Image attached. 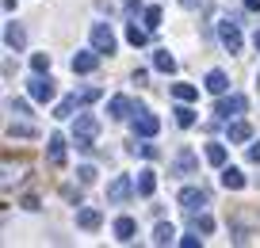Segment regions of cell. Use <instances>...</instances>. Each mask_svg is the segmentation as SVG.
I'll use <instances>...</instances> for the list:
<instances>
[{
  "label": "cell",
  "mask_w": 260,
  "mask_h": 248,
  "mask_svg": "<svg viewBox=\"0 0 260 248\" xmlns=\"http://www.w3.org/2000/svg\"><path fill=\"white\" fill-rule=\"evenodd\" d=\"M96 137H100V119L96 115H77V122H73V141H77V149H96Z\"/></svg>",
  "instance_id": "cell-1"
},
{
  "label": "cell",
  "mask_w": 260,
  "mask_h": 248,
  "mask_svg": "<svg viewBox=\"0 0 260 248\" xmlns=\"http://www.w3.org/2000/svg\"><path fill=\"white\" fill-rule=\"evenodd\" d=\"M27 92H31V99H39V103H50V99H54V80H50V73H35Z\"/></svg>",
  "instance_id": "cell-2"
},
{
  "label": "cell",
  "mask_w": 260,
  "mask_h": 248,
  "mask_svg": "<svg viewBox=\"0 0 260 248\" xmlns=\"http://www.w3.org/2000/svg\"><path fill=\"white\" fill-rule=\"evenodd\" d=\"M218 39H222V46H226L230 54H237V50H241V31H237V19H218Z\"/></svg>",
  "instance_id": "cell-3"
},
{
  "label": "cell",
  "mask_w": 260,
  "mask_h": 248,
  "mask_svg": "<svg viewBox=\"0 0 260 248\" xmlns=\"http://www.w3.org/2000/svg\"><path fill=\"white\" fill-rule=\"evenodd\" d=\"M134 191H138V184H130V176H115L107 184V202H126Z\"/></svg>",
  "instance_id": "cell-4"
},
{
  "label": "cell",
  "mask_w": 260,
  "mask_h": 248,
  "mask_svg": "<svg viewBox=\"0 0 260 248\" xmlns=\"http://www.w3.org/2000/svg\"><path fill=\"white\" fill-rule=\"evenodd\" d=\"M245 107H249V99H245V96H222L218 103H214V115L230 122V119H234V115H241Z\"/></svg>",
  "instance_id": "cell-5"
},
{
  "label": "cell",
  "mask_w": 260,
  "mask_h": 248,
  "mask_svg": "<svg viewBox=\"0 0 260 248\" xmlns=\"http://www.w3.org/2000/svg\"><path fill=\"white\" fill-rule=\"evenodd\" d=\"M92 46H96L100 54H115V31L107 23H96L92 27Z\"/></svg>",
  "instance_id": "cell-6"
},
{
  "label": "cell",
  "mask_w": 260,
  "mask_h": 248,
  "mask_svg": "<svg viewBox=\"0 0 260 248\" xmlns=\"http://www.w3.org/2000/svg\"><path fill=\"white\" fill-rule=\"evenodd\" d=\"M134 111H138V119H134V134L138 137H153L157 130H161V119H157V115L142 111V107H134Z\"/></svg>",
  "instance_id": "cell-7"
},
{
  "label": "cell",
  "mask_w": 260,
  "mask_h": 248,
  "mask_svg": "<svg viewBox=\"0 0 260 248\" xmlns=\"http://www.w3.org/2000/svg\"><path fill=\"white\" fill-rule=\"evenodd\" d=\"M100 50L92 46V50H81V54H73V73H96V65H100Z\"/></svg>",
  "instance_id": "cell-8"
},
{
  "label": "cell",
  "mask_w": 260,
  "mask_h": 248,
  "mask_svg": "<svg viewBox=\"0 0 260 248\" xmlns=\"http://www.w3.org/2000/svg\"><path fill=\"white\" fill-rule=\"evenodd\" d=\"M180 206H184L187 214H191V210H203L207 206V191L203 187H184V191H180Z\"/></svg>",
  "instance_id": "cell-9"
},
{
  "label": "cell",
  "mask_w": 260,
  "mask_h": 248,
  "mask_svg": "<svg viewBox=\"0 0 260 248\" xmlns=\"http://www.w3.org/2000/svg\"><path fill=\"white\" fill-rule=\"evenodd\" d=\"M195 168H199V157H195L191 149H180L176 160H172V172H176V176H187V172H195Z\"/></svg>",
  "instance_id": "cell-10"
},
{
  "label": "cell",
  "mask_w": 260,
  "mask_h": 248,
  "mask_svg": "<svg viewBox=\"0 0 260 248\" xmlns=\"http://www.w3.org/2000/svg\"><path fill=\"white\" fill-rule=\"evenodd\" d=\"M46 157H50V164H54V168H61V164H65V137H61V134H50Z\"/></svg>",
  "instance_id": "cell-11"
},
{
  "label": "cell",
  "mask_w": 260,
  "mask_h": 248,
  "mask_svg": "<svg viewBox=\"0 0 260 248\" xmlns=\"http://www.w3.org/2000/svg\"><path fill=\"white\" fill-rule=\"evenodd\" d=\"M100 222H104V214H100V210L96 206H84L81 210V214H77V225H81V229H100Z\"/></svg>",
  "instance_id": "cell-12"
},
{
  "label": "cell",
  "mask_w": 260,
  "mask_h": 248,
  "mask_svg": "<svg viewBox=\"0 0 260 248\" xmlns=\"http://www.w3.org/2000/svg\"><path fill=\"white\" fill-rule=\"evenodd\" d=\"M226 88H230V80H226V73H222V69H211V73H207V92L226 96Z\"/></svg>",
  "instance_id": "cell-13"
},
{
  "label": "cell",
  "mask_w": 260,
  "mask_h": 248,
  "mask_svg": "<svg viewBox=\"0 0 260 248\" xmlns=\"http://www.w3.org/2000/svg\"><path fill=\"white\" fill-rule=\"evenodd\" d=\"M4 42H8V50H23V42H27L23 27H19V23H8V27H4Z\"/></svg>",
  "instance_id": "cell-14"
},
{
  "label": "cell",
  "mask_w": 260,
  "mask_h": 248,
  "mask_svg": "<svg viewBox=\"0 0 260 248\" xmlns=\"http://www.w3.org/2000/svg\"><path fill=\"white\" fill-rule=\"evenodd\" d=\"M126 42H130V46H146V42H149V27L126 23Z\"/></svg>",
  "instance_id": "cell-15"
},
{
  "label": "cell",
  "mask_w": 260,
  "mask_h": 248,
  "mask_svg": "<svg viewBox=\"0 0 260 248\" xmlns=\"http://www.w3.org/2000/svg\"><path fill=\"white\" fill-rule=\"evenodd\" d=\"M222 187H226V191H241L245 187V176L237 168H222Z\"/></svg>",
  "instance_id": "cell-16"
},
{
  "label": "cell",
  "mask_w": 260,
  "mask_h": 248,
  "mask_svg": "<svg viewBox=\"0 0 260 248\" xmlns=\"http://www.w3.org/2000/svg\"><path fill=\"white\" fill-rule=\"evenodd\" d=\"M157 191V172H138V195H146V199H149V195H153Z\"/></svg>",
  "instance_id": "cell-17"
},
{
  "label": "cell",
  "mask_w": 260,
  "mask_h": 248,
  "mask_svg": "<svg viewBox=\"0 0 260 248\" xmlns=\"http://www.w3.org/2000/svg\"><path fill=\"white\" fill-rule=\"evenodd\" d=\"M134 233H138L134 218H119V222H115V237L119 240H134Z\"/></svg>",
  "instance_id": "cell-18"
},
{
  "label": "cell",
  "mask_w": 260,
  "mask_h": 248,
  "mask_svg": "<svg viewBox=\"0 0 260 248\" xmlns=\"http://www.w3.org/2000/svg\"><path fill=\"white\" fill-rule=\"evenodd\" d=\"M130 107H134V103H130L126 96H115L111 103H107V115H111V119H126V111H130Z\"/></svg>",
  "instance_id": "cell-19"
},
{
  "label": "cell",
  "mask_w": 260,
  "mask_h": 248,
  "mask_svg": "<svg viewBox=\"0 0 260 248\" xmlns=\"http://www.w3.org/2000/svg\"><path fill=\"white\" fill-rule=\"evenodd\" d=\"M153 65H157V73H176V57H172L169 50H157Z\"/></svg>",
  "instance_id": "cell-20"
},
{
  "label": "cell",
  "mask_w": 260,
  "mask_h": 248,
  "mask_svg": "<svg viewBox=\"0 0 260 248\" xmlns=\"http://www.w3.org/2000/svg\"><path fill=\"white\" fill-rule=\"evenodd\" d=\"M214 229V218L211 214H195L191 210V233H211Z\"/></svg>",
  "instance_id": "cell-21"
},
{
  "label": "cell",
  "mask_w": 260,
  "mask_h": 248,
  "mask_svg": "<svg viewBox=\"0 0 260 248\" xmlns=\"http://www.w3.org/2000/svg\"><path fill=\"white\" fill-rule=\"evenodd\" d=\"M207 160H211L214 168H222V164H226V145L211 141V145H207Z\"/></svg>",
  "instance_id": "cell-22"
},
{
  "label": "cell",
  "mask_w": 260,
  "mask_h": 248,
  "mask_svg": "<svg viewBox=\"0 0 260 248\" xmlns=\"http://www.w3.org/2000/svg\"><path fill=\"white\" fill-rule=\"evenodd\" d=\"M172 237H176V229H172L169 222H161V225L153 229V244H172Z\"/></svg>",
  "instance_id": "cell-23"
},
{
  "label": "cell",
  "mask_w": 260,
  "mask_h": 248,
  "mask_svg": "<svg viewBox=\"0 0 260 248\" xmlns=\"http://www.w3.org/2000/svg\"><path fill=\"white\" fill-rule=\"evenodd\" d=\"M172 115H176V122H180V126H195V111H191V107H187L184 103V99H180V107H176V111H172Z\"/></svg>",
  "instance_id": "cell-24"
},
{
  "label": "cell",
  "mask_w": 260,
  "mask_h": 248,
  "mask_svg": "<svg viewBox=\"0 0 260 248\" xmlns=\"http://www.w3.org/2000/svg\"><path fill=\"white\" fill-rule=\"evenodd\" d=\"M172 96L184 99V103H191V99L199 96V88H195V84H172Z\"/></svg>",
  "instance_id": "cell-25"
},
{
  "label": "cell",
  "mask_w": 260,
  "mask_h": 248,
  "mask_svg": "<svg viewBox=\"0 0 260 248\" xmlns=\"http://www.w3.org/2000/svg\"><path fill=\"white\" fill-rule=\"evenodd\" d=\"M249 137H252L249 122H234V126H230V141H249Z\"/></svg>",
  "instance_id": "cell-26"
},
{
  "label": "cell",
  "mask_w": 260,
  "mask_h": 248,
  "mask_svg": "<svg viewBox=\"0 0 260 248\" xmlns=\"http://www.w3.org/2000/svg\"><path fill=\"white\" fill-rule=\"evenodd\" d=\"M35 134H39V130L27 126V122H12L8 126V137H35Z\"/></svg>",
  "instance_id": "cell-27"
},
{
  "label": "cell",
  "mask_w": 260,
  "mask_h": 248,
  "mask_svg": "<svg viewBox=\"0 0 260 248\" xmlns=\"http://www.w3.org/2000/svg\"><path fill=\"white\" fill-rule=\"evenodd\" d=\"M130 153H142V157H149V160L161 157V153H157V145H149V141H134V145H130Z\"/></svg>",
  "instance_id": "cell-28"
},
{
  "label": "cell",
  "mask_w": 260,
  "mask_h": 248,
  "mask_svg": "<svg viewBox=\"0 0 260 248\" xmlns=\"http://www.w3.org/2000/svg\"><path fill=\"white\" fill-rule=\"evenodd\" d=\"M31 69L35 73H50V54H35L31 57Z\"/></svg>",
  "instance_id": "cell-29"
},
{
  "label": "cell",
  "mask_w": 260,
  "mask_h": 248,
  "mask_svg": "<svg viewBox=\"0 0 260 248\" xmlns=\"http://www.w3.org/2000/svg\"><path fill=\"white\" fill-rule=\"evenodd\" d=\"M146 27H149V31L161 27V8H146Z\"/></svg>",
  "instance_id": "cell-30"
},
{
  "label": "cell",
  "mask_w": 260,
  "mask_h": 248,
  "mask_svg": "<svg viewBox=\"0 0 260 248\" xmlns=\"http://www.w3.org/2000/svg\"><path fill=\"white\" fill-rule=\"evenodd\" d=\"M77 176H81V184H84V187H88V184H96V168H81Z\"/></svg>",
  "instance_id": "cell-31"
},
{
  "label": "cell",
  "mask_w": 260,
  "mask_h": 248,
  "mask_svg": "<svg viewBox=\"0 0 260 248\" xmlns=\"http://www.w3.org/2000/svg\"><path fill=\"white\" fill-rule=\"evenodd\" d=\"M8 111L12 115H27V103H23V99H8Z\"/></svg>",
  "instance_id": "cell-32"
},
{
  "label": "cell",
  "mask_w": 260,
  "mask_h": 248,
  "mask_svg": "<svg viewBox=\"0 0 260 248\" xmlns=\"http://www.w3.org/2000/svg\"><path fill=\"white\" fill-rule=\"evenodd\" d=\"M138 8H142L138 0H122V12H126V19H134V12H138Z\"/></svg>",
  "instance_id": "cell-33"
},
{
  "label": "cell",
  "mask_w": 260,
  "mask_h": 248,
  "mask_svg": "<svg viewBox=\"0 0 260 248\" xmlns=\"http://www.w3.org/2000/svg\"><path fill=\"white\" fill-rule=\"evenodd\" d=\"M61 195H65V199H69V202H81V191H77V187H65Z\"/></svg>",
  "instance_id": "cell-34"
},
{
  "label": "cell",
  "mask_w": 260,
  "mask_h": 248,
  "mask_svg": "<svg viewBox=\"0 0 260 248\" xmlns=\"http://www.w3.org/2000/svg\"><path fill=\"white\" fill-rule=\"evenodd\" d=\"M249 160H252V164H260V141L249 145Z\"/></svg>",
  "instance_id": "cell-35"
},
{
  "label": "cell",
  "mask_w": 260,
  "mask_h": 248,
  "mask_svg": "<svg viewBox=\"0 0 260 248\" xmlns=\"http://www.w3.org/2000/svg\"><path fill=\"white\" fill-rule=\"evenodd\" d=\"M180 4H184L187 12H195V8H203V0H180Z\"/></svg>",
  "instance_id": "cell-36"
},
{
  "label": "cell",
  "mask_w": 260,
  "mask_h": 248,
  "mask_svg": "<svg viewBox=\"0 0 260 248\" xmlns=\"http://www.w3.org/2000/svg\"><path fill=\"white\" fill-rule=\"evenodd\" d=\"M245 8H249V12H260V0H245Z\"/></svg>",
  "instance_id": "cell-37"
},
{
  "label": "cell",
  "mask_w": 260,
  "mask_h": 248,
  "mask_svg": "<svg viewBox=\"0 0 260 248\" xmlns=\"http://www.w3.org/2000/svg\"><path fill=\"white\" fill-rule=\"evenodd\" d=\"M252 46H256V50H260V31H256V34H252Z\"/></svg>",
  "instance_id": "cell-38"
}]
</instances>
